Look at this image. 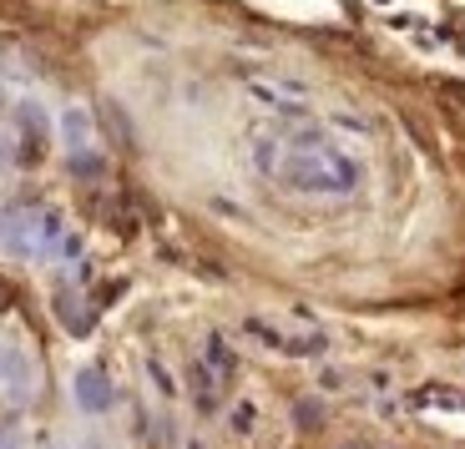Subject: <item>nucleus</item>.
<instances>
[{
	"instance_id": "6e6552de",
	"label": "nucleus",
	"mask_w": 465,
	"mask_h": 449,
	"mask_svg": "<svg viewBox=\"0 0 465 449\" xmlns=\"http://www.w3.org/2000/svg\"><path fill=\"white\" fill-rule=\"evenodd\" d=\"M208 369H213V374H228V369H232V354H228V344H223L218 334L208 338Z\"/></svg>"
},
{
	"instance_id": "423d86ee",
	"label": "nucleus",
	"mask_w": 465,
	"mask_h": 449,
	"mask_svg": "<svg viewBox=\"0 0 465 449\" xmlns=\"http://www.w3.org/2000/svg\"><path fill=\"white\" fill-rule=\"evenodd\" d=\"M82 303H76V293H56V313H61V323H66L71 334H86L92 328V313H76Z\"/></svg>"
},
{
	"instance_id": "f03ea898",
	"label": "nucleus",
	"mask_w": 465,
	"mask_h": 449,
	"mask_svg": "<svg viewBox=\"0 0 465 449\" xmlns=\"http://www.w3.org/2000/svg\"><path fill=\"white\" fill-rule=\"evenodd\" d=\"M243 328H248L253 338H263L268 348L293 354V358H314V354H324V348H329L324 334H283V328H273V323H263V318H248Z\"/></svg>"
},
{
	"instance_id": "20e7f679",
	"label": "nucleus",
	"mask_w": 465,
	"mask_h": 449,
	"mask_svg": "<svg viewBox=\"0 0 465 449\" xmlns=\"http://www.w3.org/2000/svg\"><path fill=\"white\" fill-rule=\"evenodd\" d=\"M76 404H82L86 415H106L116 404V394H112V379H106L96 364H86L82 374H76Z\"/></svg>"
},
{
	"instance_id": "f257e3e1",
	"label": "nucleus",
	"mask_w": 465,
	"mask_h": 449,
	"mask_svg": "<svg viewBox=\"0 0 465 449\" xmlns=\"http://www.w3.org/2000/svg\"><path fill=\"white\" fill-rule=\"evenodd\" d=\"M253 167L283 192L334 197V202L360 192V177H364L360 161L344 147H334L329 137H314V132H303V137H258Z\"/></svg>"
},
{
	"instance_id": "9d476101",
	"label": "nucleus",
	"mask_w": 465,
	"mask_h": 449,
	"mask_svg": "<svg viewBox=\"0 0 465 449\" xmlns=\"http://www.w3.org/2000/svg\"><path fill=\"white\" fill-rule=\"evenodd\" d=\"M253 425H258V409L253 404H238V409H232V434H248Z\"/></svg>"
},
{
	"instance_id": "9b49d317",
	"label": "nucleus",
	"mask_w": 465,
	"mask_h": 449,
	"mask_svg": "<svg viewBox=\"0 0 465 449\" xmlns=\"http://www.w3.org/2000/svg\"><path fill=\"white\" fill-rule=\"evenodd\" d=\"M147 374H152V384H157V394H163V399H167V394H177V389H173V374H167L163 364H157V358L147 364Z\"/></svg>"
},
{
	"instance_id": "7ed1b4c3",
	"label": "nucleus",
	"mask_w": 465,
	"mask_h": 449,
	"mask_svg": "<svg viewBox=\"0 0 465 449\" xmlns=\"http://www.w3.org/2000/svg\"><path fill=\"white\" fill-rule=\"evenodd\" d=\"M0 389L11 394L15 404H25V399H31V389H35L31 358H25V348H15L11 338H0Z\"/></svg>"
},
{
	"instance_id": "f8f14e48",
	"label": "nucleus",
	"mask_w": 465,
	"mask_h": 449,
	"mask_svg": "<svg viewBox=\"0 0 465 449\" xmlns=\"http://www.w3.org/2000/svg\"><path fill=\"white\" fill-rule=\"evenodd\" d=\"M420 404H445V409H465V399H455V394H420Z\"/></svg>"
},
{
	"instance_id": "39448f33",
	"label": "nucleus",
	"mask_w": 465,
	"mask_h": 449,
	"mask_svg": "<svg viewBox=\"0 0 465 449\" xmlns=\"http://www.w3.org/2000/svg\"><path fill=\"white\" fill-rule=\"evenodd\" d=\"M243 92L253 96L258 106H268V112H299V102H303V92L289 86V81H248Z\"/></svg>"
},
{
	"instance_id": "1a4fd4ad",
	"label": "nucleus",
	"mask_w": 465,
	"mask_h": 449,
	"mask_svg": "<svg viewBox=\"0 0 465 449\" xmlns=\"http://www.w3.org/2000/svg\"><path fill=\"white\" fill-rule=\"evenodd\" d=\"M61 127H66V142H71V147H82V142H86V116H82V112H66V122H61Z\"/></svg>"
},
{
	"instance_id": "0eeeda50",
	"label": "nucleus",
	"mask_w": 465,
	"mask_h": 449,
	"mask_svg": "<svg viewBox=\"0 0 465 449\" xmlns=\"http://www.w3.org/2000/svg\"><path fill=\"white\" fill-rule=\"evenodd\" d=\"M193 394H198L203 409H213V404H218V374H213L208 364H193Z\"/></svg>"
}]
</instances>
